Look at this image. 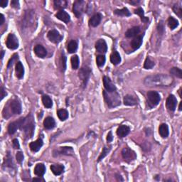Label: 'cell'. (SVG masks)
I'll return each mask as SVG.
<instances>
[{
	"label": "cell",
	"mask_w": 182,
	"mask_h": 182,
	"mask_svg": "<svg viewBox=\"0 0 182 182\" xmlns=\"http://www.w3.org/2000/svg\"><path fill=\"white\" fill-rule=\"evenodd\" d=\"M95 49L99 53H105L107 51V46L104 39H99L95 44Z\"/></svg>",
	"instance_id": "cell-16"
},
{
	"label": "cell",
	"mask_w": 182,
	"mask_h": 182,
	"mask_svg": "<svg viewBox=\"0 0 182 182\" xmlns=\"http://www.w3.org/2000/svg\"><path fill=\"white\" fill-rule=\"evenodd\" d=\"M34 53L38 57L44 58L47 55V51L45 48L42 45H36L35 47H34Z\"/></svg>",
	"instance_id": "cell-18"
},
{
	"label": "cell",
	"mask_w": 182,
	"mask_h": 182,
	"mask_svg": "<svg viewBox=\"0 0 182 182\" xmlns=\"http://www.w3.org/2000/svg\"><path fill=\"white\" fill-rule=\"evenodd\" d=\"M21 121H22V118L19 119L17 121H15V122H13L10 123L8 127V133L9 135H14V134L16 133V130L18 129H20L21 125Z\"/></svg>",
	"instance_id": "cell-13"
},
{
	"label": "cell",
	"mask_w": 182,
	"mask_h": 182,
	"mask_svg": "<svg viewBox=\"0 0 182 182\" xmlns=\"http://www.w3.org/2000/svg\"><path fill=\"white\" fill-rule=\"evenodd\" d=\"M44 126L46 129H52L56 126V122L51 117H47L44 121Z\"/></svg>",
	"instance_id": "cell-27"
},
{
	"label": "cell",
	"mask_w": 182,
	"mask_h": 182,
	"mask_svg": "<svg viewBox=\"0 0 182 182\" xmlns=\"http://www.w3.org/2000/svg\"><path fill=\"white\" fill-rule=\"evenodd\" d=\"M112 140H113V136H112V132L110 131L109 132V133H108V135L107 136V142H111Z\"/></svg>",
	"instance_id": "cell-50"
},
{
	"label": "cell",
	"mask_w": 182,
	"mask_h": 182,
	"mask_svg": "<svg viewBox=\"0 0 182 182\" xmlns=\"http://www.w3.org/2000/svg\"><path fill=\"white\" fill-rule=\"evenodd\" d=\"M13 147H14V149H20V145H19V142L17 139H14V140H13Z\"/></svg>",
	"instance_id": "cell-48"
},
{
	"label": "cell",
	"mask_w": 182,
	"mask_h": 182,
	"mask_svg": "<svg viewBox=\"0 0 182 182\" xmlns=\"http://www.w3.org/2000/svg\"><path fill=\"white\" fill-rule=\"evenodd\" d=\"M173 10L175 14L178 16L179 18L182 17V8L181 6L179 5V4H174V6H173Z\"/></svg>",
	"instance_id": "cell-43"
},
{
	"label": "cell",
	"mask_w": 182,
	"mask_h": 182,
	"mask_svg": "<svg viewBox=\"0 0 182 182\" xmlns=\"http://www.w3.org/2000/svg\"><path fill=\"white\" fill-rule=\"evenodd\" d=\"M56 16L59 20L64 21L66 24H68L71 21V17L69 14L64 10H60L59 12H58L57 14H56Z\"/></svg>",
	"instance_id": "cell-19"
},
{
	"label": "cell",
	"mask_w": 182,
	"mask_h": 182,
	"mask_svg": "<svg viewBox=\"0 0 182 182\" xmlns=\"http://www.w3.org/2000/svg\"><path fill=\"white\" fill-rule=\"evenodd\" d=\"M116 179H117V180L118 181H124V179H123L122 178V177L120 176V175H119V174H116Z\"/></svg>",
	"instance_id": "cell-54"
},
{
	"label": "cell",
	"mask_w": 182,
	"mask_h": 182,
	"mask_svg": "<svg viewBox=\"0 0 182 182\" xmlns=\"http://www.w3.org/2000/svg\"><path fill=\"white\" fill-rule=\"evenodd\" d=\"M4 51H2V56H1V58L2 59V58H3V57H4Z\"/></svg>",
	"instance_id": "cell-57"
},
{
	"label": "cell",
	"mask_w": 182,
	"mask_h": 182,
	"mask_svg": "<svg viewBox=\"0 0 182 182\" xmlns=\"http://www.w3.org/2000/svg\"><path fill=\"white\" fill-rule=\"evenodd\" d=\"M110 61L114 65H118L121 62L120 55L118 51L112 52L111 56H110Z\"/></svg>",
	"instance_id": "cell-30"
},
{
	"label": "cell",
	"mask_w": 182,
	"mask_h": 182,
	"mask_svg": "<svg viewBox=\"0 0 182 182\" xmlns=\"http://www.w3.org/2000/svg\"><path fill=\"white\" fill-rule=\"evenodd\" d=\"M73 155H74V150L71 147H59L58 149H54L53 151V157H58L60 155L72 156Z\"/></svg>",
	"instance_id": "cell-6"
},
{
	"label": "cell",
	"mask_w": 182,
	"mask_h": 182,
	"mask_svg": "<svg viewBox=\"0 0 182 182\" xmlns=\"http://www.w3.org/2000/svg\"><path fill=\"white\" fill-rule=\"evenodd\" d=\"M122 155L125 161L128 162V163L135 160L136 158V153L131 149H129V147H125L122 149Z\"/></svg>",
	"instance_id": "cell-7"
},
{
	"label": "cell",
	"mask_w": 182,
	"mask_h": 182,
	"mask_svg": "<svg viewBox=\"0 0 182 182\" xmlns=\"http://www.w3.org/2000/svg\"><path fill=\"white\" fill-rule=\"evenodd\" d=\"M139 2H140V1H131L129 2V3L132 4H136L137 3H139Z\"/></svg>",
	"instance_id": "cell-56"
},
{
	"label": "cell",
	"mask_w": 182,
	"mask_h": 182,
	"mask_svg": "<svg viewBox=\"0 0 182 182\" xmlns=\"http://www.w3.org/2000/svg\"><path fill=\"white\" fill-rule=\"evenodd\" d=\"M15 72H16V76L19 79H21L24 75V68L21 62L19 61L16 64V68H15Z\"/></svg>",
	"instance_id": "cell-22"
},
{
	"label": "cell",
	"mask_w": 182,
	"mask_h": 182,
	"mask_svg": "<svg viewBox=\"0 0 182 182\" xmlns=\"http://www.w3.org/2000/svg\"><path fill=\"white\" fill-rule=\"evenodd\" d=\"M61 64H62V68H64L63 71L66 70V57L65 56V54L64 52H62V56H61Z\"/></svg>",
	"instance_id": "cell-45"
},
{
	"label": "cell",
	"mask_w": 182,
	"mask_h": 182,
	"mask_svg": "<svg viewBox=\"0 0 182 182\" xmlns=\"http://www.w3.org/2000/svg\"><path fill=\"white\" fill-rule=\"evenodd\" d=\"M71 66H72L73 69L76 70V69L78 68L79 63H80L78 56L77 55L73 56L71 58Z\"/></svg>",
	"instance_id": "cell-37"
},
{
	"label": "cell",
	"mask_w": 182,
	"mask_h": 182,
	"mask_svg": "<svg viewBox=\"0 0 182 182\" xmlns=\"http://www.w3.org/2000/svg\"><path fill=\"white\" fill-rule=\"evenodd\" d=\"M170 73L174 76L177 78H182V71L180 68H172L170 71Z\"/></svg>",
	"instance_id": "cell-41"
},
{
	"label": "cell",
	"mask_w": 182,
	"mask_h": 182,
	"mask_svg": "<svg viewBox=\"0 0 182 182\" xmlns=\"http://www.w3.org/2000/svg\"><path fill=\"white\" fill-rule=\"evenodd\" d=\"M168 26L170 28V29L174 30L179 26V21L176 19H174V17L170 16L168 19Z\"/></svg>",
	"instance_id": "cell-35"
},
{
	"label": "cell",
	"mask_w": 182,
	"mask_h": 182,
	"mask_svg": "<svg viewBox=\"0 0 182 182\" xmlns=\"http://www.w3.org/2000/svg\"><path fill=\"white\" fill-rule=\"evenodd\" d=\"M105 63V57L104 55H98L96 58V64L99 67L104 66Z\"/></svg>",
	"instance_id": "cell-42"
},
{
	"label": "cell",
	"mask_w": 182,
	"mask_h": 182,
	"mask_svg": "<svg viewBox=\"0 0 182 182\" xmlns=\"http://www.w3.org/2000/svg\"><path fill=\"white\" fill-rule=\"evenodd\" d=\"M3 168L5 169L6 168H9V169H14L15 166L14 162H13L12 160V157L11 156L9 151H8L7 155H6V157L4 159V162L3 163Z\"/></svg>",
	"instance_id": "cell-21"
},
{
	"label": "cell",
	"mask_w": 182,
	"mask_h": 182,
	"mask_svg": "<svg viewBox=\"0 0 182 182\" xmlns=\"http://www.w3.org/2000/svg\"><path fill=\"white\" fill-rule=\"evenodd\" d=\"M20 129L24 131L27 138L30 139L33 136L35 129V122L31 114L28 115L27 118H22Z\"/></svg>",
	"instance_id": "cell-2"
},
{
	"label": "cell",
	"mask_w": 182,
	"mask_h": 182,
	"mask_svg": "<svg viewBox=\"0 0 182 182\" xmlns=\"http://www.w3.org/2000/svg\"><path fill=\"white\" fill-rule=\"evenodd\" d=\"M140 32V27H134L131 29L127 30L125 32V36L127 38L135 37V36H138L139 33Z\"/></svg>",
	"instance_id": "cell-25"
},
{
	"label": "cell",
	"mask_w": 182,
	"mask_h": 182,
	"mask_svg": "<svg viewBox=\"0 0 182 182\" xmlns=\"http://www.w3.org/2000/svg\"><path fill=\"white\" fill-rule=\"evenodd\" d=\"M173 78L164 74L151 75L144 78V83L147 86H169L173 83Z\"/></svg>",
	"instance_id": "cell-1"
},
{
	"label": "cell",
	"mask_w": 182,
	"mask_h": 182,
	"mask_svg": "<svg viewBox=\"0 0 182 182\" xmlns=\"http://www.w3.org/2000/svg\"><path fill=\"white\" fill-rule=\"evenodd\" d=\"M46 172V166L44 164H37L34 169V173L38 177H42Z\"/></svg>",
	"instance_id": "cell-24"
},
{
	"label": "cell",
	"mask_w": 182,
	"mask_h": 182,
	"mask_svg": "<svg viewBox=\"0 0 182 182\" xmlns=\"http://www.w3.org/2000/svg\"><path fill=\"white\" fill-rule=\"evenodd\" d=\"M179 110H180V111H181V110H182V109H181V103H180V104H179Z\"/></svg>",
	"instance_id": "cell-58"
},
{
	"label": "cell",
	"mask_w": 182,
	"mask_h": 182,
	"mask_svg": "<svg viewBox=\"0 0 182 182\" xmlns=\"http://www.w3.org/2000/svg\"><path fill=\"white\" fill-rule=\"evenodd\" d=\"M143 37L142 36H136L135 38H133V40L131 42V46L133 47L134 50H136L140 49L142 44Z\"/></svg>",
	"instance_id": "cell-26"
},
{
	"label": "cell",
	"mask_w": 182,
	"mask_h": 182,
	"mask_svg": "<svg viewBox=\"0 0 182 182\" xmlns=\"http://www.w3.org/2000/svg\"><path fill=\"white\" fill-rule=\"evenodd\" d=\"M124 104L127 106H134L137 104V100L131 95H127L124 97Z\"/></svg>",
	"instance_id": "cell-28"
},
{
	"label": "cell",
	"mask_w": 182,
	"mask_h": 182,
	"mask_svg": "<svg viewBox=\"0 0 182 182\" xmlns=\"http://www.w3.org/2000/svg\"><path fill=\"white\" fill-rule=\"evenodd\" d=\"M33 181H44V179H41L40 177H39V178H34L33 179Z\"/></svg>",
	"instance_id": "cell-55"
},
{
	"label": "cell",
	"mask_w": 182,
	"mask_h": 182,
	"mask_svg": "<svg viewBox=\"0 0 182 182\" xmlns=\"http://www.w3.org/2000/svg\"><path fill=\"white\" fill-rule=\"evenodd\" d=\"M54 7L56 9H63L68 5V2L66 0H55L53 2Z\"/></svg>",
	"instance_id": "cell-31"
},
{
	"label": "cell",
	"mask_w": 182,
	"mask_h": 182,
	"mask_svg": "<svg viewBox=\"0 0 182 182\" xmlns=\"http://www.w3.org/2000/svg\"><path fill=\"white\" fill-rule=\"evenodd\" d=\"M51 170L56 176H59L64 172V166L62 164H53L51 166Z\"/></svg>",
	"instance_id": "cell-23"
},
{
	"label": "cell",
	"mask_w": 182,
	"mask_h": 182,
	"mask_svg": "<svg viewBox=\"0 0 182 182\" xmlns=\"http://www.w3.org/2000/svg\"><path fill=\"white\" fill-rule=\"evenodd\" d=\"M104 99L107 105L110 108L115 107L117 106L120 105V97L116 91L109 93L106 90H103Z\"/></svg>",
	"instance_id": "cell-3"
},
{
	"label": "cell",
	"mask_w": 182,
	"mask_h": 182,
	"mask_svg": "<svg viewBox=\"0 0 182 182\" xmlns=\"http://www.w3.org/2000/svg\"><path fill=\"white\" fill-rule=\"evenodd\" d=\"M9 108L11 111L14 115H19L21 113L22 108H21V104L18 99L12 100L9 104Z\"/></svg>",
	"instance_id": "cell-11"
},
{
	"label": "cell",
	"mask_w": 182,
	"mask_h": 182,
	"mask_svg": "<svg viewBox=\"0 0 182 182\" xmlns=\"http://www.w3.org/2000/svg\"><path fill=\"white\" fill-rule=\"evenodd\" d=\"M57 115H58V118H59L61 121L66 120V119L68 118V112L66 110H64V109L58 110L57 111Z\"/></svg>",
	"instance_id": "cell-36"
},
{
	"label": "cell",
	"mask_w": 182,
	"mask_h": 182,
	"mask_svg": "<svg viewBox=\"0 0 182 182\" xmlns=\"http://www.w3.org/2000/svg\"><path fill=\"white\" fill-rule=\"evenodd\" d=\"M161 100L160 95L157 91H149L147 94V104L149 109L155 107Z\"/></svg>",
	"instance_id": "cell-4"
},
{
	"label": "cell",
	"mask_w": 182,
	"mask_h": 182,
	"mask_svg": "<svg viewBox=\"0 0 182 182\" xmlns=\"http://www.w3.org/2000/svg\"><path fill=\"white\" fill-rule=\"evenodd\" d=\"M78 49V44L77 42L74 40H71L70 42L68 44L67 46V50H68L69 53H75Z\"/></svg>",
	"instance_id": "cell-33"
},
{
	"label": "cell",
	"mask_w": 182,
	"mask_h": 182,
	"mask_svg": "<svg viewBox=\"0 0 182 182\" xmlns=\"http://www.w3.org/2000/svg\"><path fill=\"white\" fill-rule=\"evenodd\" d=\"M0 19H1V21H0V25H2L4 23V21H5V19H4V16L2 14H0Z\"/></svg>",
	"instance_id": "cell-53"
},
{
	"label": "cell",
	"mask_w": 182,
	"mask_h": 182,
	"mask_svg": "<svg viewBox=\"0 0 182 182\" xmlns=\"http://www.w3.org/2000/svg\"><path fill=\"white\" fill-rule=\"evenodd\" d=\"M16 58L18 59V55H17V54H15V55H14L12 56V58H11V59L9 60V63H8V65H7V68H9L10 66H12L13 64H14V60H16Z\"/></svg>",
	"instance_id": "cell-46"
},
{
	"label": "cell",
	"mask_w": 182,
	"mask_h": 182,
	"mask_svg": "<svg viewBox=\"0 0 182 182\" xmlns=\"http://www.w3.org/2000/svg\"><path fill=\"white\" fill-rule=\"evenodd\" d=\"M42 103L44 104V107L46 108H51L52 106H53V102H52V100L51 97H50L49 95H43L42 97Z\"/></svg>",
	"instance_id": "cell-32"
},
{
	"label": "cell",
	"mask_w": 182,
	"mask_h": 182,
	"mask_svg": "<svg viewBox=\"0 0 182 182\" xmlns=\"http://www.w3.org/2000/svg\"><path fill=\"white\" fill-rule=\"evenodd\" d=\"M16 161L19 164H21L22 162L24 161V155L21 151H19V152L16 153Z\"/></svg>",
	"instance_id": "cell-44"
},
{
	"label": "cell",
	"mask_w": 182,
	"mask_h": 182,
	"mask_svg": "<svg viewBox=\"0 0 182 182\" xmlns=\"http://www.w3.org/2000/svg\"><path fill=\"white\" fill-rule=\"evenodd\" d=\"M159 133L160 136L163 138H166L169 136V127L166 124H162L159 126Z\"/></svg>",
	"instance_id": "cell-29"
},
{
	"label": "cell",
	"mask_w": 182,
	"mask_h": 182,
	"mask_svg": "<svg viewBox=\"0 0 182 182\" xmlns=\"http://www.w3.org/2000/svg\"><path fill=\"white\" fill-rule=\"evenodd\" d=\"M157 29H158V31H159V33L160 34H163L164 32V24L162 21H161L159 24V25H158V27H157Z\"/></svg>",
	"instance_id": "cell-47"
},
{
	"label": "cell",
	"mask_w": 182,
	"mask_h": 182,
	"mask_svg": "<svg viewBox=\"0 0 182 182\" xmlns=\"http://www.w3.org/2000/svg\"><path fill=\"white\" fill-rule=\"evenodd\" d=\"M84 6H85V2L83 0H78L75 1L73 4V12L78 18H79L83 14L84 10Z\"/></svg>",
	"instance_id": "cell-9"
},
{
	"label": "cell",
	"mask_w": 182,
	"mask_h": 182,
	"mask_svg": "<svg viewBox=\"0 0 182 182\" xmlns=\"http://www.w3.org/2000/svg\"><path fill=\"white\" fill-rule=\"evenodd\" d=\"M102 18H103V16H102V14H100V13H97V14H94L89 20L90 26L93 27H97L100 24V23L101 22Z\"/></svg>",
	"instance_id": "cell-17"
},
{
	"label": "cell",
	"mask_w": 182,
	"mask_h": 182,
	"mask_svg": "<svg viewBox=\"0 0 182 182\" xmlns=\"http://www.w3.org/2000/svg\"><path fill=\"white\" fill-rule=\"evenodd\" d=\"M135 13L136 14H138L140 16L141 20H142L144 23H147L149 21V19L144 16V10L142 8H138L135 11Z\"/></svg>",
	"instance_id": "cell-38"
},
{
	"label": "cell",
	"mask_w": 182,
	"mask_h": 182,
	"mask_svg": "<svg viewBox=\"0 0 182 182\" xmlns=\"http://www.w3.org/2000/svg\"><path fill=\"white\" fill-rule=\"evenodd\" d=\"M166 108H167L169 111H172V112L175 111L177 105V100L174 95H169L168 98L166 99Z\"/></svg>",
	"instance_id": "cell-12"
},
{
	"label": "cell",
	"mask_w": 182,
	"mask_h": 182,
	"mask_svg": "<svg viewBox=\"0 0 182 182\" xmlns=\"http://www.w3.org/2000/svg\"><path fill=\"white\" fill-rule=\"evenodd\" d=\"M43 144H44V142H43L42 138H38L37 140H36L35 142H32L29 144L30 149L33 151V152H37L40 150V149L42 148Z\"/></svg>",
	"instance_id": "cell-15"
},
{
	"label": "cell",
	"mask_w": 182,
	"mask_h": 182,
	"mask_svg": "<svg viewBox=\"0 0 182 182\" xmlns=\"http://www.w3.org/2000/svg\"><path fill=\"white\" fill-rule=\"evenodd\" d=\"M47 37L50 40V42L54 43V44H58L63 39V36L56 29H52L48 32Z\"/></svg>",
	"instance_id": "cell-10"
},
{
	"label": "cell",
	"mask_w": 182,
	"mask_h": 182,
	"mask_svg": "<svg viewBox=\"0 0 182 182\" xmlns=\"http://www.w3.org/2000/svg\"><path fill=\"white\" fill-rule=\"evenodd\" d=\"M130 132V129L127 125H121L118 127V130H117V135H118L120 137L123 138L125 136L128 135V134Z\"/></svg>",
	"instance_id": "cell-20"
},
{
	"label": "cell",
	"mask_w": 182,
	"mask_h": 182,
	"mask_svg": "<svg viewBox=\"0 0 182 182\" xmlns=\"http://www.w3.org/2000/svg\"><path fill=\"white\" fill-rule=\"evenodd\" d=\"M11 6L14 8H19V2L17 0H13L11 2Z\"/></svg>",
	"instance_id": "cell-49"
},
{
	"label": "cell",
	"mask_w": 182,
	"mask_h": 182,
	"mask_svg": "<svg viewBox=\"0 0 182 182\" xmlns=\"http://www.w3.org/2000/svg\"><path fill=\"white\" fill-rule=\"evenodd\" d=\"M110 149H111V146L104 147V148L103 149V151H102L101 155H100V157H98V160H97V161L100 162L101 160L103 159V158H105L106 156L107 155V154L110 152Z\"/></svg>",
	"instance_id": "cell-40"
},
{
	"label": "cell",
	"mask_w": 182,
	"mask_h": 182,
	"mask_svg": "<svg viewBox=\"0 0 182 182\" xmlns=\"http://www.w3.org/2000/svg\"><path fill=\"white\" fill-rule=\"evenodd\" d=\"M8 4V1L7 0H1V2H0V5H1L2 7H5Z\"/></svg>",
	"instance_id": "cell-52"
},
{
	"label": "cell",
	"mask_w": 182,
	"mask_h": 182,
	"mask_svg": "<svg viewBox=\"0 0 182 182\" xmlns=\"http://www.w3.org/2000/svg\"><path fill=\"white\" fill-rule=\"evenodd\" d=\"M114 13L118 16H129L131 15L129 11L127 9V8L125 7L122 9H116L115 10Z\"/></svg>",
	"instance_id": "cell-34"
},
{
	"label": "cell",
	"mask_w": 182,
	"mask_h": 182,
	"mask_svg": "<svg viewBox=\"0 0 182 182\" xmlns=\"http://www.w3.org/2000/svg\"><path fill=\"white\" fill-rule=\"evenodd\" d=\"M91 74V70L88 66H83L80 69L78 73V76L80 79L83 82V85L84 86H86L87 83L88 82V80L90 78Z\"/></svg>",
	"instance_id": "cell-5"
},
{
	"label": "cell",
	"mask_w": 182,
	"mask_h": 182,
	"mask_svg": "<svg viewBox=\"0 0 182 182\" xmlns=\"http://www.w3.org/2000/svg\"><path fill=\"white\" fill-rule=\"evenodd\" d=\"M155 62L152 61L149 56H147V57L146 58V59H145L144 68L145 69H151V68H152L154 66H155Z\"/></svg>",
	"instance_id": "cell-39"
},
{
	"label": "cell",
	"mask_w": 182,
	"mask_h": 182,
	"mask_svg": "<svg viewBox=\"0 0 182 182\" xmlns=\"http://www.w3.org/2000/svg\"><path fill=\"white\" fill-rule=\"evenodd\" d=\"M103 81L104 87H105L106 91H107V92L109 93H112L116 90L115 86L112 83L111 80L110 79V78H108L107 76H104Z\"/></svg>",
	"instance_id": "cell-14"
},
{
	"label": "cell",
	"mask_w": 182,
	"mask_h": 182,
	"mask_svg": "<svg viewBox=\"0 0 182 182\" xmlns=\"http://www.w3.org/2000/svg\"><path fill=\"white\" fill-rule=\"evenodd\" d=\"M6 46L8 49L11 50H15L19 47L18 38L14 34H9L7 36L6 42Z\"/></svg>",
	"instance_id": "cell-8"
},
{
	"label": "cell",
	"mask_w": 182,
	"mask_h": 182,
	"mask_svg": "<svg viewBox=\"0 0 182 182\" xmlns=\"http://www.w3.org/2000/svg\"><path fill=\"white\" fill-rule=\"evenodd\" d=\"M7 95V93L4 89V88H1V100H3L4 97H6V95Z\"/></svg>",
	"instance_id": "cell-51"
}]
</instances>
